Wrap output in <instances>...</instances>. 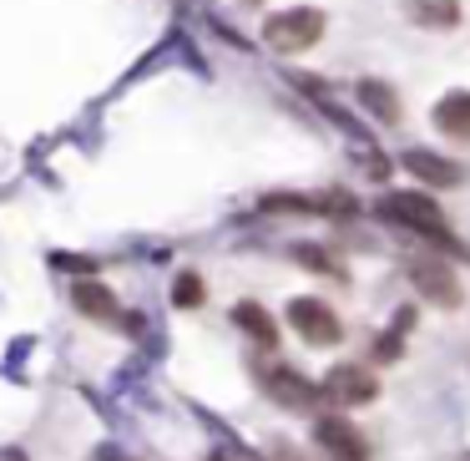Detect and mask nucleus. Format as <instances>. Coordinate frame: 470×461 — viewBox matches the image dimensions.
<instances>
[{
    "label": "nucleus",
    "instance_id": "2",
    "mask_svg": "<svg viewBox=\"0 0 470 461\" xmlns=\"http://www.w3.org/2000/svg\"><path fill=\"white\" fill-rule=\"evenodd\" d=\"M324 36V11H313V5H298V11H279V16L263 21V41L283 56H294V51H309L313 41Z\"/></svg>",
    "mask_w": 470,
    "mask_h": 461
},
{
    "label": "nucleus",
    "instance_id": "6",
    "mask_svg": "<svg viewBox=\"0 0 470 461\" xmlns=\"http://www.w3.org/2000/svg\"><path fill=\"white\" fill-rule=\"evenodd\" d=\"M313 441H319V451L329 461H369V441L339 416H319L313 421Z\"/></svg>",
    "mask_w": 470,
    "mask_h": 461
},
{
    "label": "nucleus",
    "instance_id": "3",
    "mask_svg": "<svg viewBox=\"0 0 470 461\" xmlns=\"http://www.w3.org/2000/svg\"><path fill=\"white\" fill-rule=\"evenodd\" d=\"M405 274H409V284L420 289V300L440 304V309H460V300H466L455 269H450V264H440V259H409Z\"/></svg>",
    "mask_w": 470,
    "mask_h": 461
},
{
    "label": "nucleus",
    "instance_id": "9",
    "mask_svg": "<svg viewBox=\"0 0 470 461\" xmlns=\"http://www.w3.org/2000/svg\"><path fill=\"white\" fill-rule=\"evenodd\" d=\"M263 391L279 400V406H309V400L319 396V391H313L304 375H294V370H283V366L263 370Z\"/></svg>",
    "mask_w": 470,
    "mask_h": 461
},
{
    "label": "nucleus",
    "instance_id": "13",
    "mask_svg": "<svg viewBox=\"0 0 470 461\" xmlns=\"http://www.w3.org/2000/svg\"><path fill=\"white\" fill-rule=\"evenodd\" d=\"M233 319H238V330L253 334V345H263V350L268 345H279V330H273V319L263 315V304H248V300L233 304Z\"/></svg>",
    "mask_w": 470,
    "mask_h": 461
},
{
    "label": "nucleus",
    "instance_id": "15",
    "mask_svg": "<svg viewBox=\"0 0 470 461\" xmlns=\"http://www.w3.org/2000/svg\"><path fill=\"white\" fill-rule=\"evenodd\" d=\"M294 259L298 264H304V269H313V274H334V279H339V264H334L329 254H324V249H319V243H294Z\"/></svg>",
    "mask_w": 470,
    "mask_h": 461
},
{
    "label": "nucleus",
    "instance_id": "10",
    "mask_svg": "<svg viewBox=\"0 0 470 461\" xmlns=\"http://www.w3.org/2000/svg\"><path fill=\"white\" fill-rule=\"evenodd\" d=\"M405 11L425 31H450L455 21H460V0H405Z\"/></svg>",
    "mask_w": 470,
    "mask_h": 461
},
{
    "label": "nucleus",
    "instance_id": "4",
    "mask_svg": "<svg viewBox=\"0 0 470 461\" xmlns=\"http://www.w3.org/2000/svg\"><path fill=\"white\" fill-rule=\"evenodd\" d=\"M313 391L329 400V406H369L379 396V381H375V370H364V366H339L324 375V385H313Z\"/></svg>",
    "mask_w": 470,
    "mask_h": 461
},
{
    "label": "nucleus",
    "instance_id": "11",
    "mask_svg": "<svg viewBox=\"0 0 470 461\" xmlns=\"http://www.w3.org/2000/svg\"><path fill=\"white\" fill-rule=\"evenodd\" d=\"M435 128L445 132V137H466L470 143V92H455L445 96L435 107Z\"/></svg>",
    "mask_w": 470,
    "mask_h": 461
},
{
    "label": "nucleus",
    "instance_id": "5",
    "mask_svg": "<svg viewBox=\"0 0 470 461\" xmlns=\"http://www.w3.org/2000/svg\"><path fill=\"white\" fill-rule=\"evenodd\" d=\"M288 325H294L309 345H339L344 340V325L324 300H294L288 304Z\"/></svg>",
    "mask_w": 470,
    "mask_h": 461
},
{
    "label": "nucleus",
    "instance_id": "8",
    "mask_svg": "<svg viewBox=\"0 0 470 461\" xmlns=\"http://www.w3.org/2000/svg\"><path fill=\"white\" fill-rule=\"evenodd\" d=\"M400 168H405L409 177H420V183H430V188H455L460 183V162L440 158V152H425V147H409L405 158H400Z\"/></svg>",
    "mask_w": 470,
    "mask_h": 461
},
{
    "label": "nucleus",
    "instance_id": "7",
    "mask_svg": "<svg viewBox=\"0 0 470 461\" xmlns=\"http://www.w3.org/2000/svg\"><path fill=\"white\" fill-rule=\"evenodd\" d=\"M263 213H354L349 193H273L263 198Z\"/></svg>",
    "mask_w": 470,
    "mask_h": 461
},
{
    "label": "nucleus",
    "instance_id": "1",
    "mask_svg": "<svg viewBox=\"0 0 470 461\" xmlns=\"http://www.w3.org/2000/svg\"><path fill=\"white\" fill-rule=\"evenodd\" d=\"M375 218L394 223V228H415V234H425V239H435V243H450L445 213H440L425 193H385L375 203Z\"/></svg>",
    "mask_w": 470,
    "mask_h": 461
},
{
    "label": "nucleus",
    "instance_id": "12",
    "mask_svg": "<svg viewBox=\"0 0 470 461\" xmlns=\"http://www.w3.org/2000/svg\"><path fill=\"white\" fill-rule=\"evenodd\" d=\"M71 300H77L81 315H96V319H122V309H117V294L101 284H92V279H81L77 289H71Z\"/></svg>",
    "mask_w": 470,
    "mask_h": 461
},
{
    "label": "nucleus",
    "instance_id": "16",
    "mask_svg": "<svg viewBox=\"0 0 470 461\" xmlns=\"http://www.w3.org/2000/svg\"><path fill=\"white\" fill-rule=\"evenodd\" d=\"M173 304H177V309H198V304H203V279H198V274H177Z\"/></svg>",
    "mask_w": 470,
    "mask_h": 461
},
{
    "label": "nucleus",
    "instance_id": "17",
    "mask_svg": "<svg viewBox=\"0 0 470 461\" xmlns=\"http://www.w3.org/2000/svg\"><path fill=\"white\" fill-rule=\"evenodd\" d=\"M405 330H409V315H400V319H394V330L379 340L375 360H400V350H405Z\"/></svg>",
    "mask_w": 470,
    "mask_h": 461
},
{
    "label": "nucleus",
    "instance_id": "14",
    "mask_svg": "<svg viewBox=\"0 0 470 461\" xmlns=\"http://www.w3.org/2000/svg\"><path fill=\"white\" fill-rule=\"evenodd\" d=\"M360 102L375 111L379 122H400V96L390 81H360Z\"/></svg>",
    "mask_w": 470,
    "mask_h": 461
},
{
    "label": "nucleus",
    "instance_id": "18",
    "mask_svg": "<svg viewBox=\"0 0 470 461\" xmlns=\"http://www.w3.org/2000/svg\"><path fill=\"white\" fill-rule=\"evenodd\" d=\"M213 461H218V457H213Z\"/></svg>",
    "mask_w": 470,
    "mask_h": 461
}]
</instances>
